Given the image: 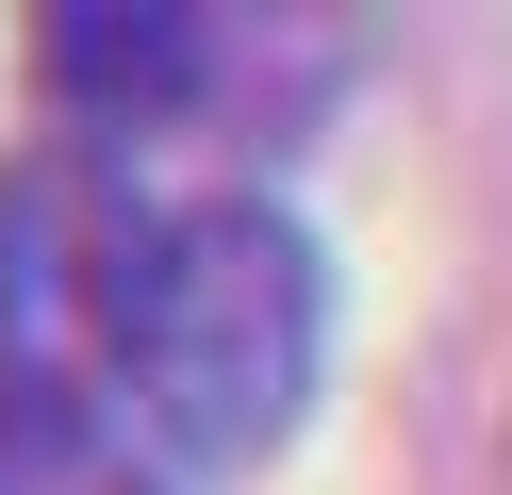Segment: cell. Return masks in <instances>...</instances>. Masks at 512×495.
<instances>
[{
    "label": "cell",
    "mask_w": 512,
    "mask_h": 495,
    "mask_svg": "<svg viewBox=\"0 0 512 495\" xmlns=\"http://www.w3.org/2000/svg\"><path fill=\"white\" fill-rule=\"evenodd\" d=\"M314 363H331V264L281 198L215 182L166 198L133 248V314H116V396H133L149 446L182 462H265L298 429Z\"/></svg>",
    "instance_id": "cell-1"
},
{
    "label": "cell",
    "mask_w": 512,
    "mask_h": 495,
    "mask_svg": "<svg viewBox=\"0 0 512 495\" xmlns=\"http://www.w3.org/2000/svg\"><path fill=\"white\" fill-rule=\"evenodd\" d=\"M166 198H133L116 149L0 165V396H116V314Z\"/></svg>",
    "instance_id": "cell-2"
},
{
    "label": "cell",
    "mask_w": 512,
    "mask_h": 495,
    "mask_svg": "<svg viewBox=\"0 0 512 495\" xmlns=\"http://www.w3.org/2000/svg\"><path fill=\"white\" fill-rule=\"evenodd\" d=\"M34 66H50V99H67L83 132H166L182 99H199L215 33L166 17V0H67V17L34 33Z\"/></svg>",
    "instance_id": "cell-3"
},
{
    "label": "cell",
    "mask_w": 512,
    "mask_h": 495,
    "mask_svg": "<svg viewBox=\"0 0 512 495\" xmlns=\"http://www.w3.org/2000/svg\"><path fill=\"white\" fill-rule=\"evenodd\" d=\"M0 495H166V462L100 396H0Z\"/></svg>",
    "instance_id": "cell-4"
}]
</instances>
